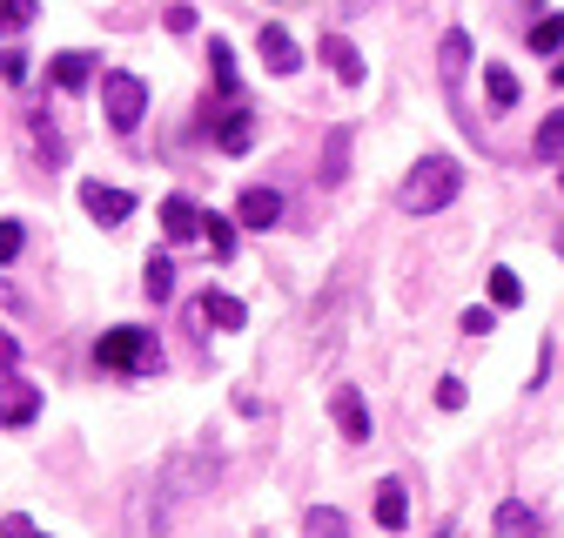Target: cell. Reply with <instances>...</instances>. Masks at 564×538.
Returning <instances> with one entry per match:
<instances>
[{
	"label": "cell",
	"mask_w": 564,
	"mask_h": 538,
	"mask_svg": "<svg viewBox=\"0 0 564 538\" xmlns=\"http://www.w3.org/2000/svg\"><path fill=\"white\" fill-rule=\"evenodd\" d=\"M34 155H41L47 169H61V162H67V149H61V134H54V128H47L41 115H34Z\"/></svg>",
	"instance_id": "603a6c76"
},
{
	"label": "cell",
	"mask_w": 564,
	"mask_h": 538,
	"mask_svg": "<svg viewBox=\"0 0 564 538\" xmlns=\"http://www.w3.org/2000/svg\"><path fill=\"white\" fill-rule=\"evenodd\" d=\"M377 525H383V531H403V525H410V498H403L397 478L377 485Z\"/></svg>",
	"instance_id": "5bb4252c"
},
{
	"label": "cell",
	"mask_w": 564,
	"mask_h": 538,
	"mask_svg": "<svg viewBox=\"0 0 564 538\" xmlns=\"http://www.w3.org/2000/svg\"><path fill=\"white\" fill-rule=\"evenodd\" d=\"M202 243H208V256H216V262H229L236 256V223L229 216H202Z\"/></svg>",
	"instance_id": "ac0fdd59"
},
{
	"label": "cell",
	"mask_w": 564,
	"mask_h": 538,
	"mask_svg": "<svg viewBox=\"0 0 564 538\" xmlns=\"http://www.w3.org/2000/svg\"><path fill=\"white\" fill-rule=\"evenodd\" d=\"M457 189H464V169H457L451 155H423V162L403 175V195H397V202H403L410 216H437Z\"/></svg>",
	"instance_id": "6da1fadb"
},
{
	"label": "cell",
	"mask_w": 564,
	"mask_h": 538,
	"mask_svg": "<svg viewBox=\"0 0 564 538\" xmlns=\"http://www.w3.org/2000/svg\"><path fill=\"white\" fill-rule=\"evenodd\" d=\"M557 189H564V169H557Z\"/></svg>",
	"instance_id": "d590c367"
},
{
	"label": "cell",
	"mask_w": 564,
	"mask_h": 538,
	"mask_svg": "<svg viewBox=\"0 0 564 538\" xmlns=\"http://www.w3.org/2000/svg\"><path fill=\"white\" fill-rule=\"evenodd\" d=\"M437 404H444V411H464V384L444 377V384H437Z\"/></svg>",
	"instance_id": "83f0119b"
},
{
	"label": "cell",
	"mask_w": 564,
	"mask_h": 538,
	"mask_svg": "<svg viewBox=\"0 0 564 538\" xmlns=\"http://www.w3.org/2000/svg\"><path fill=\"white\" fill-rule=\"evenodd\" d=\"M41 418V390L21 377V370H0V424L8 431H28Z\"/></svg>",
	"instance_id": "5b68a950"
},
{
	"label": "cell",
	"mask_w": 564,
	"mask_h": 538,
	"mask_svg": "<svg viewBox=\"0 0 564 538\" xmlns=\"http://www.w3.org/2000/svg\"><path fill=\"white\" fill-rule=\"evenodd\" d=\"M531 47H538V54H557V47H564V14L531 21Z\"/></svg>",
	"instance_id": "7402d4cb"
},
{
	"label": "cell",
	"mask_w": 564,
	"mask_h": 538,
	"mask_svg": "<svg viewBox=\"0 0 564 538\" xmlns=\"http://www.w3.org/2000/svg\"><path fill=\"white\" fill-rule=\"evenodd\" d=\"M256 47H262V67H269V75H296V67H303V47L290 41V28H275V21L256 34Z\"/></svg>",
	"instance_id": "ba28073f"
},
{
	"label": "cell",
	"mask_w": 564,
	"mask_h": 538,
	"mask_svg": "<svg viewBox=\"0 0 564 538\" xmlns=\"http://www.w3.org/2000/svg\"><path fill=\"white\" fill-rule=\"evenodd\" d=\"M323 61L336 67V82H343V88H364V54L349 47V34H323Z\"/></svg>",
	"instance_id": "8fae6325"
},
{
	"label": "cell",
	"mask_w": 564,
	"mask_h": 538,
	"mask_svg": "<svg viewBox=\"0 0 564 538\" xmlns=\"http://www.w3.org/2000/svg\"><path fill=\"white\" fill-rule=\"evenodd\" d=\"M95 67H101L95 54L67 47V54H54V61H47V82H54V88H88V82H95Z\"/></svg>",
	"instance_id": "30bf717a"
},
{
	"label": "cell",
	"mask_w": 564,
	"mask_h": 538,
	"mask_svg": "<svg viewBox=\"0 0 564 538\" xmlns=\"http://www.w3.org/2000/svg\"><path fill=\"white\" fill-rule=\"evenodd\" d=\"M95 364L101 370H121V377H149V370H162V344H155V330L121 323V330H101Z\"/></svg>",
	"instance_id": "7a4b0ae2"
},
{
	"label": "cell",
	"mask_w": 564,
	"mask_h": 538,
	"mask_svg": "<svg viewBox=\"0 0 564 538\" xmlns=\"http://www.w3.org/2000/svg\"><path fill=\"white\" fill-rule=\"evenodd\" d=\"M208 134H216V149H223V155H249V149H256V115H249V101L208 108Z\"/></svg>",
	"instance_id": "277c9868"
},
{
	"label": "cell",
	"mask_w": 564,
	"mask_h": 538,
	"mask_svg": "<svg viewBox=\"0 0 564 538\" xmlns=\"http://www.w3.org/2000/svg\"><path fill=\"white\" fill-rule=\"evenodd\" d=\"M162 229H169V243H188V236H202V209L188 195H169L162 202Z\"/></svg>",
	"instance_id": "4fadbf2b"
},
{
	"label": "cell",
	"mask_w": 564,
	"mask_h": 538,
	"mask_svg": "<svg viewBox=\"0 0 564 538\" xmlns=\"http://www.w3.org/2000/svg\"><path fill=\"white\" fill-rule=\"evenodd\" d=\"M34 14H41L34 0H0V34H21V28H28Z\"/></svg>",
	"instance_id": "484cf974"
},
{
	"label": "cell",
	"mask_w": 564,
	"mask_h": 538,
	"mask_svg": "<svg viewBox=\"0 0 564 538\" xmlns=\"http://www.w3.org/2000/svg\"><path fill=\"white\" fill-rule=\"evenodd\" d=\"M557 256H564V223H557Z\"/></svg>",
	"instance_id": "d6a6232c"
},
{
	"label": "cell",
	"mask_w": 564,
	"mask_h": 538,
	"mask_svg": "<svg viewBox=\"0 0 564 538\" xmlns=\"http://www.w3.org/2000/svg\"><path fill=\"white\" fill-rule=\"evenodd\" d=\"M343 8H370V0H343Z\"/></svg>",
	"instance_id": "836d02e7"
},
{
	"label": "cell",
	"mask_w": 564,
	"mask_h": 538,
	"mask_svg": "<svg viewBox=\"0 0 564 538\" xmlns=\"http://www.w3.org/2000/svg\"><path fill=\"white\" fill-rule=\"evenodd\" d=\"M437 67H444V82H451V88L464 82V67H470V34H464V28H451V34H444V47H437Z\"/></svg>",
	"instance_id": "e0dca14e"
},
{
	"label": "cell",
	"mask_w": 564,
	"mask_h": 538,
	"mask_svg": "<svg viewBox=\"0 0 564 538\" xmlns=\"http://www.w3.org/2000/svg\"><path fill=\"white\" fill-rule=\"evenodd\" d=\"M544 162H557L564 155V115H544V128H538V142H531Z\"/></svg>",
	"instance_id": "cb8c5ba5"
},
{
	"label": "cell",
	"mask_w": 564,
	"mask_h": 538,
	"mask_svg": "<svg viewBox=\"0 0 564 538\" xmlns=\"http://www.w3.org/2000/svg\"><path fill=\"white\" fill-rule=\"evenodd\" d=\"M329 418H336V431H343L349 444H364V438H370V411H364V390H349V384H343V390L329 397Z\"/></svg>",
	"instance_id": "9c48e42d"
},
{
	"label": "cell",
	"mask_w": 564,
	"mask_h": 538,
	"mask_svg": "<svg viewBox=\"0 0 564 538\" xmlns=\"http://www.w3.org/2000/svg\"><path fill=\"white\" fill-rule=\"evenodd\" d=\"M141 290H149L155 303H169V297H175V262H169V256H149V269H141Z\"/></svg>",
	"instance_id": "ffe728a7"
},
{
	"label": "cell",
	"mask_w": 564,
	"mask_h": 538,
	"mask_svg": "<svg viewBox=\"0 0 564 538\" xmlns=\"http://www.w3.org/2000/svg\"><path fill=\"white\" fill-rule=\"evenodd\" d=\"M557 88H564V61H557Z\"/></svg>",
	"instance_id": "e575fe53"
},
{
	"label": "cell",
	"mask_w": 564,
	"mask_h": 538,
	"mask_svg": "<svg viewBox=\"0 0 564 538\" xmlns=\"http://www.w3.org/2000/svg\"><path fill=\"white\" fill-rule=\"evenodd\" d=\"M490 531H498V538H538V531H544V518H538L524 498H505V505H498V518H490Z\"/></svg>",
	"instance_id": "7c38bea8"
},
{
	"label": "cell",
	"mask_w": 564,
	"mask_h": 538,
	"mask_svg": "<svg viewBox=\"0 0 564 538\" xmlns=\"http://www.w3.org/2000/svg\"><path fill=\"white\" fill-rule=\"evenodd\" d=\"M349 142H357L349 128H329V142H323V189H336L349 175Z\"/></svg>",
	"instance_id": "9a60e30c"
},
{
	"label": "cell",
	"mask_w": 564,
	"mask_h": 538,
	"mask_svg": "<svg viewBox=\"0 0 564 538\" xmlns=\"http://www.w3.org/2000/svg\"><path fill=\"white\" fill-rule=\"evenodd\" d=\"M303 538H349V525H343V512H329V505H316V512L303 518Z\"/></svg>",
	"instance_id": "44dd1931"
},
{
	"label": "cell",
	"mask_w": 564,
	"mask_h": 538,
	"mask_svg": "<svg viewBox=\"0 0 564 538\" xmlns=\"http://www.w3.org/2000/svg\"><path fill=\"white\" fill-rule=\"evenodd\" d=\"M490 330V310H464V336H484Z\"/></svg>",
	"instance_id": "1f68e13d"
},
{
	"label": "cell",
	"mask_w": 564,
	"mask_h": 538,
	"mask_svg": "<svg viewBox=\"0 0 564 538\" xmlns=\"http://www.w3.org/2000/svg\"><path fill=\"white\" fill-rule=\"evenodd\" d=\"M0 538H41V531H34L28 518H0Z\"/></svg>",
	"instance_id": "4dcf8cb0"
},
{
	"label": "cell",
	"mask_w": 564,
	"mask_h": 538,
	"mask_svg": "<svg viewBox=\"0 0 564 538\" xmlns=\"http://www.w3.org/2000/svg\"><path fill=\"white\" fill-rule=\"evenodd\" d=\"M0 75H8V82H28V54H0Z\"/></svg>",
	"instance_id": "f546056e"
},
{
	"label": "cell",
	"mask_w": 564,
	"mask_h": 538,
	"mask_svg": "<svg viewBox=\"0 0 564 538\" xmlns=\"http://www.w3.org/2000/svg\"><path fill=\"white\" fill-rule=\"evenodd\" d=\"M0 370H21V344H14L8 330H0Z\"/></svg>",
	"instance_id": "f1b7e54d"
},
{
	"label": "cell",
	"mask_w": 564,
	"mask_h": 538,
	"mask_svg": "<svg viewBox=\"0 0 564 538\" xmlns=\"http://www.w3.org/2000/svg\"><path fill=\"white\" fill-rule=\"evenodd\" d=\"M490 303H505V310H511V303H524V283L511 277V269H505V262H498V269H490Z\"/></svg>",
	"instance_id": "d4e9b609"
},
{
	"label": "cell",
	"mask_w": 564,
	"mask_h": 538,
	"mask_svg": "<svg viewBox=\"0 0 564 538\" xmlns=\"http://www.w3.org/2000/svg\"><path fill=\"white\" fill-rule=\"evenodd\" d=\"M236 223H242V229H275V223H282V195L262 189V182L242 189V195H236Z\"/></svg>",
	"instance_id": "52a82bcc"
},
{
	"label": "cell",
	"mask_w": 564,
	"mask_h": 538,
	"mask_svg": "<svg viewBox=\"0 0 564 538\" xmlns=\"http://www.w3.org/2000/svg\"><path fill=\"white\" fill-rule=\"evenodd\" d=\"M82 209L101 223V229H121L134 216V195L128 189H108V182H82Z\"/></svg>",
	"instance_id": "8992f818"
},
{
	"label": "cell",
	"mask_w": 564,
	"mask_h": 538,
	"mask_svg": "<svg viewBox=\"0 0 564 538\" xmlns=\"http://www.w3.org/2000/svg\"><path fill=\"white\" fill-rule=\"evenodd\" d=\"M101 101H108V128L115 134H134L141 115H149V88H141V75H128V67H108L101 75Z\"/></svg>",
	"instance_id": "3957f363"
},
{
	"label": "cell",
	"mask_w": 564,
	"mask_h": 538,
	"mask_svg": "<svg viewBox=\"0 0 564 538\" xmlns=\"http://www.w3.org/2000/svg\"><path fill=\"white\" fill-rule=\"evenodd\" d=\"M484 95H490V108H518V75L490 61V67H484Z\"/></svg>",
	"instance_id": "d6986e66"
},
{
	"label": "cell",
	"mask_w": 564,
	"mask_h": 538,
	"mask_svg": "<svg viewBox=\"0 0 564 538\" xmlns=\"http://www.w3.org/2000/svg\"><path fill=\"white\" fill-rule=\"evenodd\" d=\"M21 243H28V223H14V216H8V223H0V269L21 256Z\"/></svg>",
	"instance_id": "4316f807"
},
{
	"label": "cell",
	"mask_w": 564,
	"mask_h": 538,
	"mask_svg": "<svg viewBox=\"0 0 564 538\" xmlns=\"http://www.w3.org/2000/svg\"><path fill=\"white\" fill-rule=\"evenodd\" d=\"M202 316L216 323V330H242V323H249V310H242L229 290H202Z\"/></svg>",
	"instance_id": "2e32d148"
}]
</instances>
